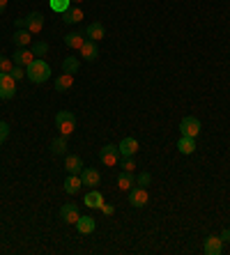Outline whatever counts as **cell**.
I'll return each mask as SVG.
<instances>
[{
  "mask_svg": "<svg viewBox=\"0 0 230 255\" xmlns=\"http://www.w3.org/2000/svg\"><path fill=\"white\" fill-rule=\"evenodd\" d=\"M25 76H28L32 83H46L48 78H51V67H48L41 58H35L28 67H25Z\"/></svg>",
  "mask_w": 230,
  "mask_h": 255,
  "instance_id": "1",
  "label": "cell"
},
{
  "mask_svg": "<svg viewBox=\"0 0 230 255\" xmlns=\"http://www.w3.org/2000/svg\"><path fill=\"white\" fill-rule=\"evenodd\" d=\"M55 127H58L60 136H69L76 129V115L71 113V111H60L55 115Z\"/></svg>",
  "mask_w": 230,
  "mask_h": 255,
  "instance_id": "2",
  "label": "cell"
},
{
  "mask_svg": "<svg viewBox=\"0 0 230 255\" xmlns=\"http://www.w3.org/2000/svg\"><path fill=\"white\" fill-rule=\"evenodd\" d=\"M99 159H101V163H104V166L115 168L120 163V159H122L120 147H118V145H104V147L99 149Z\"/></svg>",
  "mask_w": 230,
  "mask_h": 255,
  "instance_id": "3",
  "label": "cell"
},
{
  "mask_svg": "<svg viewBox=\"0 0 230 255\" xmlns=\"http://www.w3.org/2000/svg\"><path fill=\"white\" fill-rule=\"evenodd\" d=\"M129 202H131V207H136V209L145 207V205L150 202L148 189H143V186H131L129 189Z\"/></svg>",
  "mask_w": 230,
  "mask_h": 255,
  "instance_id": "4",
  "label": "cell"
},
{
  "mask_svg": "<svg viewBox=\"0 0 230 255\" xmlns=\"http://www.w3.org/2000/svg\"><path fill=\"white\" fill-rule=\"evenodd\" d=\"M16 95V81L9 74H0V99H12Z\"/></svg>",
  "mask_w": 230,
  "mask_h": 255,
  "instance_id": "5",
  "label": "cell"
},
{
  "mask_svg": "<svg viewBox=\"0 0 230 255\" xmlns=\"http://www.w3.org/2000/svg\"><path fill=\"white\" fill-rule=\"evenodd\" d=\"M180 131H182V136H189V138H196L201 133V120L198 118H184L180 122Z\"/></svg>",
  "mask_w": 230,
  "mask_h": 255,
  "instance_id": "6",
  "label": "cell"
},
{
  "mask_svg": "<svg viewBox=\"0 0 230 255\" xmlns=\"http://www.w3.org/2000/svg\"><path fill=\"white\" fill-rule=\"evenodd\" d=\"M41 28H44V14L41 12H30L25 16V30L32 32V35H39Z\"/></svg>",
  "mask_w": 230,
  "mask_h": 255,
  "instance_id": "7",
  "label": "cell"
},
{
  "mask_svg": "<svg viewBox=\"0 0 230 255\" xmlns=\"http://www.w3.org/2000/svg\"><path fill=\"white\" fill-rule=\"evenodd\" d=\"M81 182H83V186H88V189H97V184L101 182V175L97 172V168H83Z\"/></svg>",
  "mask_w": 230,
  "mask_h": 255,
  "instance_id": "8",
  "label": "cell"
},
{
  "mask_svg": "<svg viewBox=\"0 0 230 255\" xmlns=\"http://www.w3.org/2000/svg\"><path fill=\"white\" fill-rule=\"evenodd\" d=\"M78 216H81V214H78V207L74 202H67V205L60 207V219L65 221V223H71V226H74L78 221Z\"/></svg>",
  "mask_w": 230,
  "mask_h": 255,
  "instance_id": "9",
  "label": "cell"
},
{
  "mask_svg": "<svg viewBox=\"0 0 230 255\" xmlns=\"http://www.w3.org/2000/svg\"><path fill=\"white\" fill-rule=\"evenodd\" d=\"M224 251V239L217 237V235H207L205 239V253L207 255H221Z\"/></svg>",
  "mask_w": 230,
  "mask_h": 255,
  "instance_id": "10",
  "label": "cell"
},
{
  "mask_svg": "<svg viewBox=\"0 0 230 255\" xmlns=\"http://www.w3.org/2000/svg\"><path fill=\"white\" fill-rule=\"evenodd\" d=\"M85 37L92 39V42H101V39L106 37V28H104V23H99V21L90 23L88 28H85Z\"/></svg>",
  "mask_w": 230,
  "mask_h": 255,
  "instance_id": "11",
  "label": "cell"
},
{
  "mask_svg": "<svg viewBox=\"0 0 230 255\" xmlns=\"http://www.w3.org/2000/svg\"><path fill=\"white\" fill-rule=\"evenodd\" d=\"M65 170L69 172V175H81L83 159L78 154H65Z\"/></svg>",
  "mask_w": 230,
  "mask_h": 255,
  "instance_id": "12",
  "label": "cell"
},
{
  "mask_svg": "<svg viewBox=\"0 0 230 255\" xmlns=\"http://www.w3.org/2000/svg\"><path fill=\"white\" fill-rule=\"evenodd\" d=\"M12 60H14V65H18V67H28L32 60H35V53L30 51V48H16V53L12 55Z\"/></svg>",
  "mask_w": 230,
  "mask_h": 255,
  "instance_id": "13",
  "label": "cell"
},
{
  "mask_svg": "<svg viewBox=\"0 0 230 255\" xmlns=\"http://www.w3.org/2000/svg\"><path fill=\"white\" fill-rule=\"evenodd\" d=\"M81 58L88 60V62H92V60L99 58V48H97V42H92V39H85V44L81 46Z\"/></svg>",
  "mask_w": 230,
  "mask_h": 255,
  "instance_id": "14",
  "label": "cell"
},
{
  "mask_svg": "<svg viewBox=\"0 0 230 255\" xmlns=\"http://www.w3.org/2000/svg\"><path fill=\"white\" fill-rule=\"evenodd\" d=\"M74 226L78 228V232H81V235H92V232H95V228H97V221L92 219V216H78V221L74 223Z\"/></svg>",
  "mask_w": 230,
  "mask_h": 255,
  "instance_id": "15",
  "label": "cell"
},
{
  "mask_svg": "<svg viewBox=\"0 0 230 255\" xmlns=\"http://www.w3.org/2000/svg\"><path fill=\"white\" fill-rule=\"evenodd\" d=\"M14 44H16L18 48H28L30 44H32V32H28L25 28H18L16 32H14Z\"/></svg>",
  "mask_w": 230,
  "mask_h": 255,
  "instance_id": "16",
  "label": "cell"
},
{
  "mask_svg": "<svg viewBox=\"0 0 230 255\" xmlns=\"http://www.w3.org/2000/svg\"><path fill=\"white\" fill-rule=\"evenodd\" d=\"M65 44L69 48H74V51H81V46L85 44V35H83V32H67Z\"/></svg>",
  "mask_w": 230,
  "mask_h": 255,
  "instance_id": "17",
  "label": "cell"
},
{
  "mask_svg": "<svg viewBox=\"0 0 230 255\" xmlns=\"http://www.w3.org/2000/svg\"><path fill=\"white\" fill-rule=\"evenodd\" d=\"M118 147H120V154L122 156H134L136 152H138V140H136V138H124Z\"/></svg>",
  "mask_w": 230,
  "mask_h": 255,
  "instance_id": "18",
  "label": "cell"
},
{
  "mask_svg": "<svg viewBox=\"0 0 230 255\" xmlns=\"http://www.w3.org/2000/svg\"><path fill=\"white\" fill-rule=\"evenodd\" d=\"M71 85H74V74H60L58 78H55V90L58 92H67V90H71Z\"/></svg>",
  "mask_w": 230,
  "mask_h": 255,
  "instance_id": "19",
  "label": "cell"
},
{
  "mask_svg": "<svg viewBox=\"0 0 230 255\" xmlns=\"http://www.w3.org/2000/svg\"><path fill=\"white\" fill-rule=\"evenodd\" d=\"M83 202H85V205H88V207H92V209H99L101 205H104V196H101L99 191L97 189H92L90 191V193H85V198H83Z\"/></svg>",
  "mask_w": 230,
  "mask_h": 255,
  "instance_id": "20",
  "label": "cell"
},
{
  "mask_svg": "<svg viewBox=\"0 0 230 255\" xmlns=\"http://www.w3.org/2000/svg\"><path fill=\"white\" fill-rule=\"evenodd\" d=\"M81 18H83V12L78 5H71L67 12H62V21H65V23H78Z\"/></svg>",
  "mask_w": 230,
  "mask_h": 255,
  "instance_id": "21",
  "label": "cell"
},
{
  "mask_svg": "<svg viewBox=\"0 0 230 255\" xmlns=\"http://www.w3.org/2000/svg\"><path fill=\"white\" fill-rule=\"evenodd\" d=\"M177 149L182 154H194L196 152V138H189V136H182L180 142H177Z\"/></svg>",
  "mask_w": 230,
  "mask_h": 255,
  "instance_id": "22",
  "label": "cell"
},
{
  "mask_svg": "<svg viewBox=\"0 0 230 255\" xmlns=\"http://www.w3.org/2000/svg\"><path fill=\"white\" fill-rule=\"evenodd\" d=\"M83 186L81 177L78 175H69V177L65 179V193H69V196H74V193H78V189Z\"/></svg>",
  "mask_w": 230,
  "mask_h": 255,
  "instance_id": "23",
  "label": "cell"
},
{
  "mask_svg": "<svg viewBox=\"0 0 230 255\" xmlns=\"http://www.w3.org/2000/svg\"><path fill=\"white\" fill-rule=\"evenodd\" d=\"M134 184H136L134 172H127V170H122V172H120V175H118V186H120V189H122V191H129Z\"/></svg>",
  "mask_w": 230,
  "mask_h": 255,
  "instance_id": "24",
  "label": "cell"
},
{
  "mask_svg": "<svg viewBox=\"0 0 230 255\" xmlns=\"http://www.w3.org/2000/svg\"><path fill=\"white\" fill-rule=\"evenodd\" d=\"M51 152L53 154H67V136H58L51 140Z\"/></svg>",
  "mask_w": 230,
  "mask_h": 255,
  "instance_id": "25",
  "label": "cell"
},
{
  "mask_svg": "<svg viewBox=\"0 0 230 255\" xmlns=\"http://www.w3.org/2000/svg\"><path fill=\"white\" fill-rule=\"evenodd\" d=\"M62 71H65V74H76L78 71V58L69 55V58L62 60Z\"/></svg>",
  "mask_w": 230,
  "mask_h": 255,
  "instance_id": "26",
  "label": "cell"
},
{
  "mask_svg": "<svg viewBox=\"0 0 230 255\" xmlns=\"http://www.w3.org/2000/svg\"><path fill=\"white\" fill-rule=\"evenodd\" d=\"M69 7H71V0H51V9H53V12H58V14L67 12Z\"/></svg>",
  "mask_w": 230,
  "mask_h": 255,
  "instance_id": "27",
  "label": "cell"
},
{
  "mask_svg": "<svg viewBox=\"0 0 230 255\" xmlns=\"http://www.w3.org/2000/svg\"><path fill=\"white\" fill-rule=\"evenodd\" d=\"M30 51L35 53V58H41V55L48 53V44L46 42H35L32 46H30Z\"/></svg>",
  "mask_w": 230,
  "mask_h": 255,
  "instance_id": "28",
  "label": "cell"
},
{
  "mask_svg": "<svg viewBox=\"0 0 230 255\" xmlns=\"http://www.w3.org/2000/svg\"><path fill=\"white\" fill-rule=\"evenodd\" d=\"M14 67V60L7 58V55H0V74H9Z\"/></svg>",
  "mask_w": 230,
  "mask_h": 255,
  "instance_id": "29",
  "label": "cell"
},
{
  "mask_svg": "<svg viewBox=\"0 0 230 255\" xmlns=\"http://www.w3.org/2000/svg\"><path fill=\"white\" fill-rule=\"evenodd\" d=\"M152 184V175L150 172H141L138 177H136V186H143V189H148Z\"/></svg>",
  "mask_w": 230,
  "mask_h": 255,
  "instance_id": "30",
  "label": "cell"
},
{
  "mask_svg": "<svg viewBox=\"0 0 230 255\" xmlns=\"http://www.w3.org/2000/svg\"><path fill=\"white\" fill-rule=\"evenodd\" d=\"M118 166H122V170H127V172H134V168H136L134 156H122Z\"/></svg>",
  "mask_w": 230,
  "mask_h": 255,
  "instance_id": "31",
  "label": "cell"
},
{
  "mask_svg": "<svg viewBox=\"0 0 230 255\" xmlns=\"http://www.w3.org/2000/svg\"><path fill=\"white\" fill-rule=\"evenodd\" d=\"M9 76L14 78V81H21V78L25 76V71H23V67H18V65H14L12 67V71H9Z\"/></svg>",
  "mask_w": 230,
  "mask_h": 255,
  "instance_id": "32",
  "label": "cell"
},
{
  "mask_svg": "<svg viewBox=\"0 0 230 255\" xmlns=\"http://www.w3.org/2000/svg\"><path fill=\"white\" fill-rule=\"evenodd\" d=\"M7 136H9V125H7V122H0V145L7 140Z\"/></svg>",
  "mask_w": 230,
  "mask_h": 255,
  "instance_id": "33",
  "label": "cell"
},
{
  "mask_svg": "<svg viewBox=\"0 0 230 255\" xmlns=\"http://www.w3.org/2000/svg\"><path fill=\"white\" fill-rule=\"evenodd\" d=\"M99 209H101V212H104V214H106V216H111V214L115 212V207H113V205H101Z\"/></svg>",
  "mask_w": 230,
  "mask_h": 255,
  "instance_id": "34",
  "label": "cell"
},
{
  "mask_svg": "<svg viewBox=\"0 0 230 255\" xmlns=\"http://www.w3.org/2000/svg\"><path fill=\"white\" fill-rule=\"evenodd\" d=\"M16 28H25V16L23 18H16Z\"/></svg>",
  "mask_w": 230,
  "mask_h": 255,
  "instance_id": "35",
  "label": "cell"
},
{
  "mask_svg": "<svg viewBox=\"0 0 230 255\" xmlns=\"http://www.w3.org/2000/svg\"><path fill=\"white\" fill-rule=\"evenodd\" d=\"M221 239H224V242H228V239H230V230H224V232H221Z\"/></svg>",
  "mask_w": 230,
  "mask_h": 255,
  "instance_id": "36",
  "label": "cell"
},
{
  "mask_svg": "<svg viewBox=\"0 0 230 255\" xmlns=\"http://www.w3.org/2000/svg\"><path fill=\"white\" fill-rule=\"evenodd\" d=\"M7 9V0H0V14Z\"/></svg>",
  "mask_w": 230,
  "mask_h": 255,
  "instance_id": "37",
  "label": "cell"
},
{
  "mask_svg": "<svg viewBox=\"0 0 230 255\" xmlns=\"http://www.w3.org/2000/svg\"><path fill=\"white\" fill-rule=\"evenodd\" d=\"M83 0H71V5H81Z\"/></svg>",
  "mask_w": 230,
  "mask_h": 255,
  "instance_id": "38",
  "label": "cell"
}]
</instances>
